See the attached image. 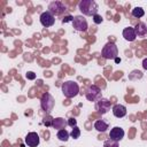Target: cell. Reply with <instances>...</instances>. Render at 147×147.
Masks as SVG:
<instances>
[{
    "label": "cell",
    "mask_w": 147,
    "mask_h": 147,
    "mask_svg": "<svg viewBox=\"0 0 147 147\" xmlns=\"http://www.w3.org/2000/svg\"><path fill=\"white\" fill-rule=\"evenodd\" d=\"M85 96L88 101H99L101 96V90L96 85H90L85 91Z\"/></svg>",
    "instance_id": "5b68a950"
},
{
    "label": "cell",
    "mask_w": 147,
    "mask_h": 147,
    "mask_svg": "<svg viewBox=\"0 0 147 147\" xmlns=\"http://www.w3.org/2000/svg\"><path fill=\"white\" fill-rule=\"evenodd\" d=\"M26 78H28V79H34V78H36V75H34V72H32V71H29V72L26 74Z\"/></svg>",
    "instance_id": "cb8c5ba5"
},
{
    "label": "cell",
    "mask_w": 147,
    "mask_h": 147,
    "mask_svg": "<svg viewBox=\"0 0 147 147\" xmlns=\"http://www.w3.org/2000/svg\"><path fill=\"white\" fill-rule=\"evenodd\" d=\"M124 137V130L121 126H114L109 132V138L115 141H121Z\"/></svg>",
    "instance_id": "8fae6325"
},
{
    "label": "cell",
    "mask_w": 147,
    "mask_h": 147,
    "mask_svg": "<svg viewBox=\"0 0 147 147\" xmlns=\"http://www.w3.org/2000/svg\"><path fill=\"white\" fill-rule=\"evenodd\" d=\"M40 23H41V25L42 26H45V28H48V26H52L54 23H55V16L52 14V13H49L48 10L47 11H44L41 15H40Z\"/></svg>",
    "instance_id": "ba28073f"
},
{
    "label": "cell",
    "mask_w": 147,
    "mask_h": 147,
    "mask_svg": "<svg viewBox=\"0 0 147 147\" xmlns=\"http://www.w3.org/2000/svg\"><path fill=\"white\" fill-rule=\"evenodd\" d=\"M113 114H114V116L117 117V118L124 117V116L126 115V108H125V106L119 105V103L115 105V106L113 107Z\"/></svg>",
    "instance_id": "4fadbf2b"
},
{
    "label": "cell",
    "mask_w": 147,
    "mask_h": 147,
    "mask_svg": "<svg viewBox=\"0 0 147 147\" xmlns=\"http://www.w3.org/2000/svg\"><path fill=\"white\" fill-rule=\"evenodd\" d=\"M53 119H54V118H52V117L48 115V116H46V117L44 118L42 123H44L46 126H52V124H53Z\"/></svg>",
    "instance_id": "44dd1931"
},
{
    "label": "cell",
    "mask_w": 147,
    "mask_h": 147,
    "mask_svg": "<svg viewBox=\"0 0 147 147\" xmlns=\"http://www.w3.org/2000/svg\"><path fill=\"white\" fill-rule=\"evenodd\" d=\"M67 125H68V121H65L62 117H56V118L53 119L52 127L55 129V130H63V129H65Z\"/></svg>",
    "instance_id": "5bb4252c"
},
{
    "label": "cell",
    "mask_w": 147,
    "mask_h": 147,
    "mask_svg": "<svg viewBox=\"0 0 147 147\" xmlns=\"http://www.w3.org/2000/svg\"><path fill=\"white\" fill-rule=\"evenodd\" d=\"M101 55L106 60H115L117 57V55H118V48H117L116 44L115 42H111V41H108L102 47Z\"/></svg>",
    "instance_id": "3957f363"
},
{
    "label": "cell",
    "mask_w": 147,
    "mask_h": 147,
    "mask_svg": "<svg viewBox=\"0 0 147 147\" xmlns=\"http://www.w3.org/2000/svg\"><path fill=\"white\" fill-rule=\"evenodd\" d=\"M115 62H116V63H119V62H121V57H118V56H117V57L115 59Z\"/></svg>",
    "instance_id": "4316f807"
},
{
    "label": "cell",
    "mask_w": 147,
    "mask_h": 147,
    "mask_svg": "<svg viewBox=\"0 0 147 147\" xmlns=\"http://www.w3.org/2000/svg\"><path fill=\"white\" fill-rule=\"evenodd\" d=\"M108 127H109L108 123L106 121H103V119H99V121H96L94 123V129L96 131H99V132H102L103 133V132H106L108 130Z\"/></svg>",
    "instance_id": "2e32d148"
},
{
    "label": "cell",
    "mask_w": 147,
    "mask_h": 147,
    "mask_svg": "<svg viewBox=\"0 0 147 147\" xmlns=\"http://www.w3.org/2000/svg\"><path fill=\"white\" fill-rule=\"evenodd\" d=\"M103 147H119V146H118V141H115L109 138L103 142Z\"/></svg>",
    "instance_id": "ffe728a7"
},
{
    "label": "cell",
    "mask_w": 147,
    "mask_h": 147,
    "mask_svg": "<svg viewBox=\"0 0 147 147\" xmlns=\"http://www.w3.org/2000/svg\"><path fill=\"white\" fill-rule=\"evenodd\" d=\"M70 136L74 139H78L80 137V129L78 126H74L72 130H71V132H70Z\"/></svg>",
    "instance_id": "d6986e66"
},
{
    "label": "cell",
    "mask_w": 147,
    "mask_h": 147,
    "mask_svg": "<svg viewBox=\"0 0 147 147\" xmlns=\"http://www.w3.org/2000/svg\"><path fill=\"white\" fill-rule=\"evenodd\" d=\"M72 25H74V29L77 30V31H80V32H84L87 30L88 25H87V21L84 16L82 15H78V16H75L74 20H72Z\"/></svg>",
    "instance_id": "52a82bcc"
},
{
    "label": "cell",
    "mask_w": 147,
    "mask_h": 147,
    "mask_svg": "<svg viewBox=\"0 0 147 147\" xmlns=\"http://www.w3.org/2000/svg\"><path fill=\"white\" fill-rule=\"evenodd\" d=\"M78 8L79 10L86 15V16H94L98 14V3L94 1V0H83L78 3Z\"/></svg>",
    "instance_id": "6da1fadb"
},
{
    "label": "cell",
    "mask_w": 147,
    "mask_h": 147,
    "mask_svg": "<svg viewBox=\"0 0 147 147\" xmlns=\"http://www.w3.org/2000/svg\"><path fill=\"white\" fill-rule=\"evenodd\" d=\"M110 107H111V102H110L108 99L101 98V99L96 102V109L99 110L100 114H107V113L110 110Z\"/></svg>",
    "instance_id": "30bf717a"
},
{
    "label": "cell",
    "mask_w": 147,
    "mask_h": 147,
    "mask_svg": "<svg viewBox=\"0 0 147 147\" xmlns=\"http://www.w3.org/2000/svg\"><path fill=\"white\" fill-rule=\"evenodd\" d=\"M142 68L145 70H147V59H144V61H142Z\"/></svg>",
    "instance_id": "484cf974"
},
{
    "label": "cell",
    "mask_w": 147,
    "mask_h": 147,
    "mask_svg": "<svg viewBox=\"0 0 147 147\" xmlns=\"http://www.w3.org/2000/svg\"><path fill=\"white\" fill-rule=\"evenodd\" d=\"M67 7L61 1H52L48 5V11L52 13L54 16H60L65 11Z\"/></svg>",
    "instance_id": "8992f818"
},
{
    "label": "cell",
    "mask_w": 147,
    "mask_h": 147,
    "mask_svg": "<svg viewBox=\"0 0 147 147\" xmlns=\"http://www.w3.org/2000/svg\"><path fill=\"white\" fill-rule=\"evenodd\" d=\"M24 141L29 147H37L39 145V142H40V138H39L37 132H29L25 136Z\"/></svg>",
    "instance_id": "9c48e42d"
},
{
    "label": "cell",
    "mask_w": 147,
    "mask_h": 147,
    "mask_svg": "<svg viewBox=\"0 0 147 147\" xmlns=\"http://www.w3.org/2000/svg\"><path fill=\"white\" fill-rule=\"evenodd\" d=\"M123 37H124V39L127 40V41H133V40H136L137 34H136L134 28H132V26L125 28V29L123 30Z\"/></svg>",
    "instance_id": "7c38bea8"
},
{
    "label": "cell",
    "mask_w": 147,
    "mask_h": 147,
    "mask_svg": "<svg viewBox=\"0 0 147 147\" xmlns=\"http://www.w3.org/2000/svg\"><path fill=\"white\" fill-rule=\"evenodd\" d=\"M62 93L64 94L65 98L68 99H71V98H75L78 93H79V86L76 82L74 80H68V82H64L62 84Z\"/></svg>",
    "instance_id": "7a4b0ae2"
},
{
    "label": "cell",
    "mask_w": 147,
    "mask_h": 147,
    "mask_svg": "<svg viewBox=\"0 0 147 147\" xmlns=\"http://www.w3.org/2000/svg\"><path fill=\"white\" fill-rule=\"evenodd\" d=\"M54 105H55V100L53 98V95L51 93H44L41 95V99H40V106H41V109L45 110L46 113H51L54 108Z\"/></svg>",
    "instance_id": "277c9868"
},
{
    "label": "cell",
    "mask_w": 147,
    "mask_h": 147,
    "mask_svg": "<svg viewBox=\"0 0 147 147\" xmlns=\"http://www.w3.org/2000/svg\"><path fill=\"white\" fill-rule=\"evenodd\" d=\"M72 20H74V17H71V16H67V17H65V20H63L62 22H63V23H67V22H69V21H71V22H72Z\"/></svg>",
    "instance_id": "d4e9b609"
},
{
    "label": "cell",
    "mask_w": 147,
    "mask_h": 147,
    "mask_svg": "<svg viewBox=\"0 0 147 147\" xmlns=\"http://www.w3.org/2000/svg\"><path fill=\"white\" fill-rule=\"evenodd\" d=\"M132 16L133 17H136V18H140V17H142L144 15H145V11H144V9L141 8V7H136V8H133L132 9Z\"/></svg>",
    "instance_id": "ac0fdd59"
},
{
    "label": "cell",
    "mask_w": 147,
    "mask_h": 147,
    "mask_svg": "<svg viewBox=\"0 0 147 147\" xmlns=\"http://www.w3.org/2000/svg\"><path fill=\"white\" fill-rule=\"evenodd\" d=\"M69 136H70V133H69L65 129H63V130H59L57 133H56L57 139L61 140V141H67V140L69 139Z\"/></svg>",
    "instance_id": "e0dca14e"
},
{
    "label": "cell",
    "mask_w": 147,
    "mask_h": 147,
    "mask_svg": "<svg viewBox=\"0 0 147 147\" xmlns=\"http://www.w3.org/2000/svg\"><path fill=\"white\" fill-rule=\"evenodd\" d=\"M68 125H70L71 127L77 126V119H76L75 117H70V118L68 119Z\"/></svg>",
    "instance_id": "603a6c76"
},
{
    "label": "cell",
    "mask_w": 147,
    "mask_h": 147,
    "mask_svg": "<svg viewBox=\"0 0 147 147\" xmlns=\"http://www.w3.org/2000/svg\"><path fill=\"white\" fill-rule=\"evenodd\" d=\"M102 21H103V18H102V16H101V15L96 14V15H94V16H93V22H94L95 24H100V23H102Z\"/></svg>",
    "instance_id": "7402d4cb"
},
{
    "label": "cell",
    "mask_w": 147,
    "mask_h": 147,
    "mask_svg": "<svg viewBox=\"0 0 147 147\" xmlns=\"http://www.w3.org/2000/svg\"><path fill=\"white\" fill-rule=\"evenodd\" d=\"M137 37H146L147 36V24L145 23H138L134 28Z\"/></svg>",
    "instance_id": "9a60e30c"
}]
</instances>
